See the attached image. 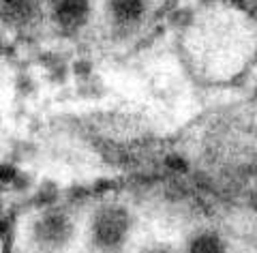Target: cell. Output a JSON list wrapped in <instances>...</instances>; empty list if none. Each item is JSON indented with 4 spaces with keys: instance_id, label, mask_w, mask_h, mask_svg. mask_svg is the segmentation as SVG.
Returning a JSON list of instances; mask_svg holds the SVG:
<instances>
[{
    "instance_id": "cell-1",
    "label": "cell",
    "mask_w": 257,
    "mask_h": 253,
    "mask_svg": "<svg viewBox=\"0 0 257 253\" xmlns=\"http://www.w3.org/2000/svg\"><path fill=\"white\" fill-rule=\"evenodd\" d=\"M131 232V215L128 210L116 204L103 206L96 210L90 223V238L92 244L103 253L120 251Z\"/></svg>"
},
{
    "instance_id": "cell-2",
    "label": "cell",
    "mask_w": 257,
    "mask_h": 253,
    "mask_svg": "<svg viewBox=\"0 0 257 253\" xmlns=\"http://www.w3.org/2000/svg\"><path fill=\"white\" fill-rule=\"evenodd\" d=\"M73 234V223L62 210H47L32 223V240L45 251L62 249Z\"/></svg>"
},
{
    "instance_id": "cell-3",
    "label": "cell",
    "mask_w": 257,
    "mask_h": 253,
    "mask_svg": "<svg viewBox=\"0 0 257 253\" xmlns=\"http://www.w3.org/2000/svg\"><path fill=\"white\" fill-rule=\"evenodd\" d=\"M50 15L60 32L75 35L90 20V0H52Z\"/></svg>"
},
{
    "instance_id": "cell-4",
    "label": "cell",
    "mask_w": 257,
    "mask_h": 253,
    "mask_svg": "<svg viewBox=\"0 0 257 253\" xmlns=\"http://www.w3.org/2000/svg\"><path fill=\"white\" fill-rule=\"evenodd\" d=\"M109 20L118 28H133L146 18L148 0H107Z\"/></svg>"
},
{
    "instance_id": "cell-5",
    "label": "cell",
    "mask_w": 257,
    "mask_h": 253,
    "mask_svg": "<svg viewBox=\"0 0 257 253\" xmlns=\"http://www.w3.org/2000/svg\"><path fill=\"white\" fill-rule=\"evenodd\" d=\"M37 0H0V22L20 28L35 20Z\"/></svg>"
},
{
    "instance_id": "cell-6",
    "label": "cell",
    "mask_w": 257,
    "mask_h": 253,
    "mask_svg": "<svg viewBox=\"0 0 257 253\" xmlns=\"http://www.w3.org/2000/svg\"><path fill=\"white\" fill-rule=\"evenodd\" d=\"M187 253H227V247L216 232H199L191 238Z\"/></svg>"
},
{
    "instance_id": "cell-7",
    "label": "cell",
    "mask_w": 257,
    "mask_h": 253,
    "mask_svg": "<svg viewBox=\"0 0 257 253\" xmlns=\"http://www.w3.org/2000/svg\"><path fill=\"white\" fill-rule=\"evenodd\" d=\"M150 253H172V251H167V249H155V251H150Z\"/></svg>"
}]
</instances>
